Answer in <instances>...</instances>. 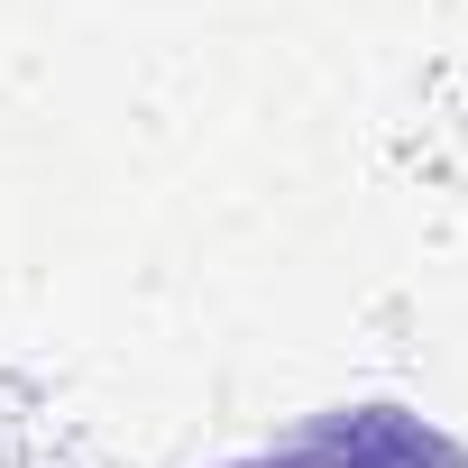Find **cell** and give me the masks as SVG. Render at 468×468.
I'll return each instance as SVG.
<instances>
[{
    "instance_id": "obj_1",
    "label": "cell",
    "mask_w": 468,
    "mask_h": 468,
    "mask_svg": "<svg viewBox=\"0 0 468 468\" xmlns=\"http://www.w3.org/2000/svg\"><path fill=\"white\" fill-rule=\"evenodd\" d=\"M202 468H468V431L422 413L413 395H331Z\"/></svg>"
}]
</instances>
